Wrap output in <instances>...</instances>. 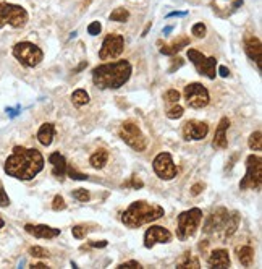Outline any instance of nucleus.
I'll list each match as a JSON object with an SVG mask.
<instances>
[{
    "mask_svg": "<svg viewBox=\"0 0 262 269\" xmlns=\"http://www.w3.org/2000/svg\"><path fill=\"white\" fill-rule=\"evenodd\" d=\"M65 207H67V203H65L63 196L57 195L55 198H53V201H52V209L53 211H63Z\"/></svg>",
    "mask_w": 262,
    "mask_h": 269,
    "instance_id": "36",
    "label": "nucleus"
},
{
    "mask_svg": "<svg viewBox=\"0 0 262 269\" xmlns=\"http://www.w3.org/2000/svg\"><path fill=\"white\" fill-rule=\"evenodd\" d=\"M164 99H165L167 104H176L180 101V93L176 89H168L164 94Z\"/></svg>",
    "mask_w": 262,
    "mask_h": 269,
    "instance_id": "33",
    "label": "nucleus"
},
{
    "mask_svg": "<svg viewBox=\"0 0 262 269\" xmlns=\"http://www.w3.org/2000/svg\"><path fill=\"white\" fill-rule=\"evenodd\" d=\"M118 136L125 141V144H128L129 148H133L138 152H141L148 148V138L144 136L141 128L131 120H126L125 124L120 127Z\"/></svg>",
    "mask_w": 262,
    "mask_h": 269,
    "instance_id": "8",
    "label": "nucleus"
},
{
    "mask_svg": "<svg viewBox=\"0 0 262 269\" xmlns=\"http://www.w3.org/2000/svg\"><path fill=\"white\" fill-rule=\"evenodd\" d=\"M183 96L184 101H186V105L191 107V109H203L211 101L209 91L201 83H191L188 86H184Z\"/></svg>",
    "mask_w": 262,
    "mask_h": 269,
    "instance_id": "10",
    "label": "nucleus"
},
{
    "mask_svg": "<svg viewBox=\"0 0 262 269\" xmlns=\"http://www.w3.org/2000/svg\"><path fill=\"white\" fill-rule=\"evenodd\" d=\"M29 255L34 256V258H49L50 253L45 248H42V247H31L29 248Z\"/></svg>",
    "mask_w": 262,
    "mask_h": 269,
    "instance_id": "34",
    "label": "nucleus"
},
{
    "mask_svg": "<svg viewBox=\"0 0 262 269\" xmlns=\"http://www.w3.org/2000/svg\"><path fill=\"white\" fill-rule=\"evenodd\" d=\"M199 266V259L194 256V255H191V251H184L183 253V256H181V259L176 263V267H180V269H184V267H194V269H198Z\"/></svg>",
    "mask_w": 262,
    "mask_h": 269,
    "instance_id": "26",
    "label": "nucleus"
},
{
    "mask_svg": "<svg viewBox=\"0 0 262 269\" xmlns=\"http://www.w3.org/2000/svg\"><path fill=\"white\" fill-rule=\"evenodd\" d=\"M238 261L241 263V266L249 267L254 263V250L249 245H244V247L238 248Z\"/></svg>",
    "mask_w": 262,
    "mask_h": 269,
    "instance_id": "24",
    "label": "nucleus"
},
{
    "mask_svg": "<svg viewBox=\"0 0 262 269\" xmlns=\"http://www.w3.org/2000/svg\"><path fill=\"white\" fill-rule=\"evenodd\" d=\"M13 57L18 60L23 67L34 68L44 60V52L36 44L23 41L13 45Z\"/></svg>",
    "mask_w": 262,
    "mask_h": 269,
    "instance_id": "5",
    "label": "nucleus"
},
{
    "mask_svg": "<svg viewBox=\"0 0 262 269\" xmlns=\"http://www.w3.org/2000/svg\"><path fill=\"white\" fill-rule=\"evenodd\" d=\"M262 187V159L259 156H248L246 159V174L240 182L241 190H260Z\"/></svg>",
    "mask_w": 262,
    "mask_h": 269,
    "instance_id": "7",
    "label": "nucleus"
},
{
    "mask_svg": "<svg viewBox=\"0 0 262 269\" xmlns=\"http://www.w3.org/2000/svg\"><path fill=\"white\" fill-rule=\"evenodd\" d=\"M227 218H228V211L225 209V207H219V209H215L211 216L206 219V224H204V229H203L204 234L220 238Z\"/></svg>",
    "mask_w": 262,
    "mask_h": 269,
    "instance_id": "13",
    "label": "nucleus"
},
{
    "mask_svg": "<svg viewBox=\"0 0 262 269\" xmlns=\"http://www.w3.org/2000/svg\"><path fill=\"white\" fill-rule=\"evenodd\" d=\"M107 160H109V152H107V149H97L94 154L91 156L89 163L94 169H102L105 167Z\"/></svg>",
    "mask_w": 262,
    "mask_h": 269,
    "instance_id": "25",
    "label": "nucleus"
},
{
    "mask_svg": "<svg viewBox=\"0 0 262 269\" xmlns=\"http://www.w3.org/2000/svg\"><path fill=\"white\" fill-rule=\"evenodd\" d=\"M131 185H133L135 188H141V187H143V182L138 180L136 177H133V182H131Z\"/></svg>",
    "mask_w": 262,
    "mask_h": 269,
    "instance_id": "46",
    "label": "nucleus"
},
{
    "mask_svg": "<svg viewBox=\"0 0 262 269\" xmlns=\"http://www.w3.org/2000/svg\"><path fill=\"white\" fill-rule=\"evenodd\" d=\"M5 226V222H4V219H0V229H2Z\"/></svg>",
    "mask_w": 262,
    "mask_h": 269,
    "instance_id": "51",
    "label": "nucleus"
},
{
    "mask_svg": "<svg viewBox=\"0 0 262 269\" xmlns=\"http://www.w3.org/2000/svg\"><path fill=\"white\" fill-rule=\"evenodd\" d=\"M72 195H73L75 199H78V201H81V203H86V201H89V199H91V195H89V191L86 188L75 190Z\"/></svg>",
    "mask_w": 262,
    "mask_h": 269,
    "instance_id": "31",
    "label": "nucleus"
},
{
    "mask_svg": "<svg viewBox=\"0 0 262 269\" xmlns=\"http://www.w3.org/2000/svg\"><path fill=\"white\" fill-rule=\"evenodd\" d=\"M152 169L162 180H172L178 174L170 152H160V154H157L152 163Z\"/></svg>",
    "mask_w": 262,
    "mask_h": 269,
    "instance_id": "12",
    "label": "nucleus"
},
{
    "mask_svg": "<svg viewBox=\"0 0 262 269\" xmlns=\"http://www.w3.org/2000/svg\"><path fill=\"white\" fill-rule=\"evenodd\" d=\"M188 12H172L167 15V18H173V17H186Z\"/></svg>",
    "mask_w": 262,
    "mask_h": 269,
    "instance_id": "45",
    "label": "nucleus"
},
{
    "mask_svg": "<svg viewBox=\"0 0 262 269\" xmlns=\"http://www.w3.org/2000/svg\"><path fill=\"white\" fill-rule=\"evenodd\" d=\"M72 102H73V105H76V107L86 105V104L89 102V94H88L84 89H76L75 93L72 94Z\"/></svg>",
    "mask_w": 262,
    "mask_h": 269,
    "instance_id": "27",
    "label": "nucleus"
},
{
    "mask_svg": "<svg viewBox=\"0 0 262 269\" xmlns=\"http://www.w3.org/2000/svg\"><path fill=\"white\" fill-rule=\"evenodd\" d=\"M172 29H173L172 26H168V28H165V29H164V34H168V33H170V31H172Z\"/></svg>",
    "mask_w": 262,
    "mask_h": 269,
    "instance_id": "49",
    "label": "nucleus"
},
{
    "mask_svg": "<svg viewBox=\"0 0 262 269\" xmlns=\"http://www.w3.org/2000/svg\"><path fill=\"white\" fill-rule=\"evenodd\" d=\"M238 226H240V214H238L236 211H233L232 214L228 212V218L225 221V226H223L220 240H227V238L232 237L236 232Z\"/></svg>",
    "mask_w": 262,
    "mask_h": 269,
    "instance_id": "21",
    "label": "nucleus"
},
{
    "mask_svg": "<svg viewBox=\"0 0 262 269\" xmlns=\"http://www.w3.org/2000/svg\"><path fill=\"white\" fill-rule=\"evenodd\" d=\"M244 50L248 53V57L254 60L257 65V70H262V44L259 41V37H246L244 39Z\"/></svg>",
    "mask_w": 262,
    "mask_h": 269,
    "instance_id": "16",
    "label": "nucleus"
},
{
    "mask_svg": "<svg viewBox=\"0 0 262 269\" xmlns=\"http://www.w3.org/2000/svg\"><path fill=\"white\" fill-rule=\"evenodd\" d=\"M92 248H105L107 247V240H101V242H91L89 243Z\"/></svg>",
    "mask_w": 262,
    "mask_h": 269,
    "instance_id": "44",
    "label": "nucleus"
},
{
    "mask_svg": "<svg viewBox=\"0 0 262 269\" xmlns=\"http://www.w3.org/2000/svg\"><path fill=\"white\" fill-rule=\"evenodd\" d=\"M5 174L18 180H33L44 169V157L34 148L15 146L13 152L5 160Z\"/></svg>",
    "mask_w": 262,
    "mask_h": 269,
    "instance_id": "1",
    "label": "nucleus"
},
{
    "mask_svg": "<svg viewBox=\"0 0 262 269\" xmlns=\"http://www.w3.org/2000/svg\"><path fill=\"white\" fill-rule=\"evenodd\" d=\"M131 72V64L128 60H117V62L97 65L92 70V83L99 89H118L128 83Z\"/></svg>",
    "mask_w": 262,
    "mask_h": 269,
    "instance_id": "2",
    "label": "nucleus"
},
{
    "mask_svg": "<svg viewBox=\"0 0 262 269\" xmlns=\"http://www.w3.org/2000/svg\"><path fill=\"white\" fill-rule=\"evenodd\" d=\"M217 73L220 75V76H223V78H227V76H230V70L225 67V65H220L219 67V70H217Z\"/></svg>",
    "mask_w": 262,
    "mask_h": 269,
    "instance_id": "43",
    "label": "nucleus"
},
{
    "mask_svg": "<svg viewBox=\"0 0 262 269\" xmlns=\"http://www.w3.org/2000/svg\"><path fill=\"white\" fill-rule=\"evenodd\" d=\"M170 240H172V234L165 227H160V226H152L144 234L146 248H152L157 243H170Z\"/></svg>",
    "mask_w": 262,
    "mask_h": 269,
    "instance_id": "15",
    "label": "nucleus"
},
{
    "mask_svg": "<svg viewBox=\"0 0 262 269\" xmlns=\"http://www.w3.org/2000/svg\"><path fill=\"white\" fill-rule=\"evenodd\" d=\"M86 232H88V230L84 229L83 226H75V227L72 229L73 237H75V238H78V240H81V238L86 237Z\"/></svg>",
    "mask_w": 262,
    "mask_h": 269,
    "instance_id": "39",
    "label": "nucleus"
},
{
    "mask_svg": "<svg viewBox=\"0 0 262 269\" xmlns=\"http://www.w3.org/2000/svg\"><path fill=\"white\" fill-rule=\"evenodd\" d=\"M67 175L70 177V179H73V180H88L89 179L86 174H81V172L76 171V169L68 167V166H67Z\"/></svg>",
    "mask_w": 262,
    "mask_h": 269,
    "instance_id": "35",
    "label": "nucleus"
},
{
    "mask_svg": "<svg viewBox=\"0 0 262 269\" xmlns=\"http://www.w3.org/2000/svg\"><path fill=\"white\" fill-rule=\"evenodd\" d=\"M18 111H20V107H17V109H7V114H9L10 117H15V115H18Z\"/></svg>",
    "mask_w": 262,
    "mask_h": 269,
    "instance_id": "47",
    "label": "nucleus"
},
{
    "mask_svg": "<svg viewBox=\"0 0 262 269\" xmlns=\"http://www.w3.org/2000/svg\"><path fill=\"white\" fill-rule=\"evenodd\" d=\"M49 163L52 164V174L55 179L63 180L67 175V159L60 152H52L49 157Z\"/></svg>",
    "mask_w": 262,
    "mask_h": 269,
    "instance_id": "19",
    "label": "nucleus"
},
{
    "mask_svg": "<svg viewBox=\"0 0 262 269\" xmlns=\"http://www.w3.org/2000/svg\"><path fill=\"white\" fill-rule=\"evenodd\" d=\"M53 135H55V128H53V124H49V122H45V124L41 125L39 132H37V140L42 146H50L52 140H53Z\"/></svg>",
    "mask_w": 262,
    "mask_h": 269,
    "instance_id": "22",
    "label": "nucleus"
},
{
    "mask_svg": "<svg viewBox=\"0 0 262 269\" xmlns=\"http://www.w3.org/2000/svg\"><path fill=\"white\" fill-rule=\"evenodd\" d=\"M91 2H92V0H84V2H83V5H84V7H88Z\"/></svg>",
    "mask_w": 262,
    "mask_h": 269,
    "instance_id": "50",
    "label": "nucleus"
},
{
    "mask_svg": "<svg viewBox=\"0 0 262 269\" xmlns=\"http://www.w3.org/2000/svg\"><path fill=\"white\" fill-rule=\"evenodd\" d=\"M28 12L20 5L0 2V29L10 25L12 28H23L28 23Z\"/></svg>",
    "mask_w": 262,
    "mask_h": 269,
    "instance_id": "6",
    "label": "nucleus"
},
{
    "mask_svg": "<svg viewBox=\"0 0 262 269\" xmlns=\"http://www.w3.org/2000/svg\"><path fill=\"white\" fill-rule=\"evenodd\" d=\"M188 59L196 67L199 75H204L209 80L215 78V75H217V59L215 57H206L203 52H199L196 49H189Z\"/></svg>",
    "mask_w": 262,
    "mask_h": 269,
    "instance_id": "9",
    "label": "nucleus"
},
{
    "mask_svg": "<svg viewBox=\"0 0 262 269\" xmlns=\"http://www.w3.org/2000/svg\"><path fill=\"white\" fill-rule=\"evenodd\" d=\"M209 133V125L206 122H199V120H188L186 124L183 125V138L184 140H192V141H199L204 140Z\"/></svg>",
    "mask_w": 262,
    "mask_h": 269,
    "instance_id": "14",
    "label": "nucleus"
},
{
    "mask_svg": "<svg viewBox=\"0 0 262 269\" xmlns=\"http://www.w3.org/2000/svg\"><path fill=\"white\" fill-rule=\"evenodd\" d=\"M191 33L194 34L196 37H206V34H207V28H206V25L204 23H196V25H192V28H191Z\"/></svg>",
    "mask_w": 262,
    "mask_h": 269,
    "instance_id": "32",
    "label": "nucleus"
},
{
    "mask_svg": "<svg viewBox=\"0 0 262 269\" xmlns=\"http://www.w3.org/2000/svg\"><path fill=\"white\" fill-rule=\"evenodd\" d=\"M230 127V120L227 117L220 119L219 127L215 130L214 140H212V146L215 149H225L228 146V140H227V130Z\"/></svg>",
    "mask_w": 262,
    "mask_h": 269,
    "instance_id": "18",
    "label": "nucleus"
},
{
    "mask_svg": "<svg viewBox=\"0 0 262 269\" xmlns=\"http://www.w3.org/2000/svg\"><path fill=\"white\" fill-rule=\"evenodd\" d=\"M207 263H209L211 267L225 269V267H230L232 261H230V255H228L227 250L219 248V250H214V251L211 253L209 259H207Z\"/></svg>",
    "mask_w": 262,
    "mask_h": 269,
    "instance_id": "20",
    "label": "nucleus"
},
{
    "mask_svg": "<svg viewBox=\"0 0 262 269\" xmlns=\"http://www.w3.org/2000/svg\"><path fill=\"white\" fill-rule=\"evenodd\" d=\"M248 146H249V149L252 151H260L262 149V133L259 132H254L251 133L249 136V140H248Z\"/></svg>",
    "mask_w": 262,
    "mask_h": 269,
    "instance_id": "29",
    "label": "nucleus"
},
{
    "mask_svg": "<svg viewBox=\"0 0 262 269\" xmlns=\"http://www.w3.org/2000/svg\"><path fill=\"white\" fill-rule=\"evenodd\" d=\"M183 64H184L183 59H180V57H178V59H173V60H172V67H170V70H168V72L173 73L175 70H178L180 67H183Z\"/></svg>",
    "mask_w": 262,
    "mask_h": 269,
    "instance_id": "40",
    "label": "nucleus"
},
{
    "mask_svg": "<svg viewBox=\"0 0 262 269\" xmlns=\"http://www.w3.org/2000/svg\"><path fill=\"white\" fill-rule=\"evenodd\" d=\"M25 230L28 234L34 235L36 238H45V240H50V238H55L60 235V229H53L50 226H44V224H39V226L26 224Z\"/></svg>",
    "mask_w": 262,
    "mask_h": 269,
    "instance_id": "17",
    "label": "nucleus"
},
{
    "mask_svg": "<svg viewBox=\"0 0 262 269\" xmlns=\"http://www.w3.org/2000/svg\"><path fill=\"white\" fill-rule=\"evenodd\" d=\"M203 221V211L199 207H192L189 211H183L178 216V226H176V237L180 240H188L192 237Z\"/></svg>",
    "mask_w": 262,
    "mask_h": 269,
    "instance_id": "4",
    "label": "nucleus"
},
{
    "mask_svg": "<svg viewBox=\"0 0 262 269\" xmlns=\"http://www.w3.org/2000/svg\"><path fill=\"white\" fill-rule=\"evenodd\" d=\"M189 45V39L188 37H181L180 41H176L173 44H165L160 47V53H164V56H175L176 52H180L183 47H186Z\"/></svg>",
    "mask_w": 262,
    "mask_h": 269,
    "instance_id": "23",
    "label": "nucleus"
},
{
    "mask_svg": "<svg viewBox=\"0 0 262 269\" xmlns=\"http://www.w3.org/2000/svg\"><path fill=\"white\" fill-rule=\"evenodd\" d=\"M101 31H102V25L99 21H92L91 25L88 26V33L91 34V36H97V34H101Z\"/></svg>",
    "mask_w": 262,
    "mask_h": 269,
    "instance_id": "38",
    "label": "nucleus"
},
{
    "mask_svg": "<svg viewBox=\"0 0 262 269\" xmlns=\"http://www.w3.org/2000/svg\"><path fill=\"white\" fill-rule=\"evenodd\" d=\"M203 190H204V185H203V183H196V185H192V187H191V195H192V196H198Z\"/></svg>",
    "mask_w": 262,
    "mask_h": 269,
    "instance_id": "42",
    "label": "nucleus"
},
{
    "mask_svg": "<svg viewBox=\"0 0 262 269\" xmlns=\"http://www.w3.org/2000/svg\"><path fill=\"white\" fill-rule=\"evenodd\" d=\"M165 214L164 207L156 204V203H148V201H135L131 203L125 212L121 214V222L129 229H140L144 224H149L160 219Z\"/></svg>",
    "mask_w": 262,
    "mask_h": 269,
    "instance_id": "3",
    "label": "nucleus"
},
{
    "mask_svg": "<svg viewBox=\"0 0 262 269\" xmlns=\"http://www.w3.org/2000/svg\"><path fill=\"white\" fill-rule=\"evenodd\" d=\"M125 49V39L121 34L110 33L102 42V47L99 50V59L101 60H113L117 59L120 53Z\"/></svg>",
    "mask_w": 262,
    "mask_h": 269,
    "instance_id": "11",
    "label": "nucleus"
},
{
    "mask_svg": "<svg viewBox=\"0 0 262 269\" xmlns=\"http://www.w3.org/2000/svg\"><path fill=\"white\" fill-rule=\"evenodd\" d=\"M129 18V12L126 9H115L110 13V21H117V23H126Z\"/></svg>",
    "mask_w": 262,
    "mask_h": 269,
    "instance_id": "28",
    "label": "nucleus"
},
{
    "mask_svg": "<svg viewBox=\"0 0 262 269\" xmlns=\"http://www.w3.org/2000/svg\"><path fill=\"white\" fill-rule=\"evenodd\" d=\"M31 267H36V269H44V267H47L44 263H36V264H33Z\"/></svg>",
    "mask_w": 262,
    "mask_h": 269,
    "instance_id": "48",
    "label": "nucleus"
},
{
    "mask_svg": "<svg viewBox=\"0 0 262 269\" xmlns=\"http://www.w3.org/2000/svg\"><path fill=\"white\" fill-rule=\"evenodd\" d=\"M118 267H121V269H129V267H136V269H141L143 266L140 264V263H138V261H126V263H121Z\"/></svg>",
    "mask_w": 262,
    "mask_h": 269,
    "instance_id": "41",
    "label": "nucleus"
},
{
    "mask_svg": "<svg viewBox=\"0 0 262 269\" xmlns=\"http://www.w3.org/2000/svg\"><path fill=\"white\" fill-rule=\"evenodd\" d=\"M9 206H10V198L4 188V183L0 182V207H9Z\"/></svg>",
    "mask_w": 262,
    "mask_h": 269,
    "instance_id": "37",
    "label": "nucleus"
},
{
    "mask_svg": "<svg viewBox=\"0 0 262 269\" xmlns=\"http://www.w3.org/2000/svg\"><path fill=\"white\" fill-rule=\"evenodd\" d=\"M183 114H184V109L181 105H173L172 109H168V112H167V117L170 119V120H176V119H181L183 117Z\"/></svg>",
    "mask_w": 262,
    "mask_h": 269,
    "instance_id": "30",
    "label": "nucleus"
}]
</instances>
